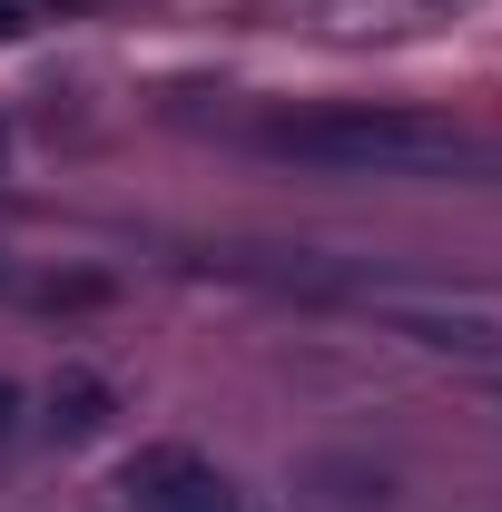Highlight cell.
<instances>
[{
  "label": "cell",
  "instance_id": "3957f363",
  "mask_svg": "<svg viewBox=\"0 0 502 512\" xmlns=\"http://www.w3.org/2000/svg\"><path fill=\"white\" fill-rule=\"evenodd\" d=\"M138 512H247V493L207 463V453L188 444H148V453H128V483H119Z\"/></svg>",
  "mask_w": 502,
  "mask_h": 512
},
{
  "label": "cell",
  "instance_id": "7a4b0ae2",
  "mask_svg": "<svg viewBox=\"0 0 502 512\" xmlns=\"http://www.w3.org/2000/svg\"><path fill=\"white\" fill-rule=\"evenodd\" d=\"M325 296H345L355 316L394 325L404 345L473 355V365H493V355H502V316H493V306H463V296H434V286H394V276H335Z\"/></svg>",
  "mask_w": 502,
  "mask_h": 512
},
{
  "label": "cell",
  "instance_id": "6da1fadb",
  "mask_svg": "<svg viewBox=\"0 0 502 512\" xmlns=\"http://www.w3.org/2000/svg\"><path fill=\"white\" fill-rule=\"evenodd\" d=\"M266 158H296L325 178H463V168H502V138L434 109H375V99H335V109H286L256 128Z\"/></svg>",
  "mask_w": 502,
  "mask_h": 512
},
{
  "label": "cell",
  "instance_id": "277c9868",
  "mask_svg": "<svg viewBox=\"0 0 502 512\" xmlns=\"http://www.w3.org/2000/svg\"><path fill=\"white\" fill-rule=\"evenodd\" d=\"M10 30H20V0H0V40H10Z\"/></svg>",
  "mask_w": 502,
  "mask_h": 512
}]
</instances>
